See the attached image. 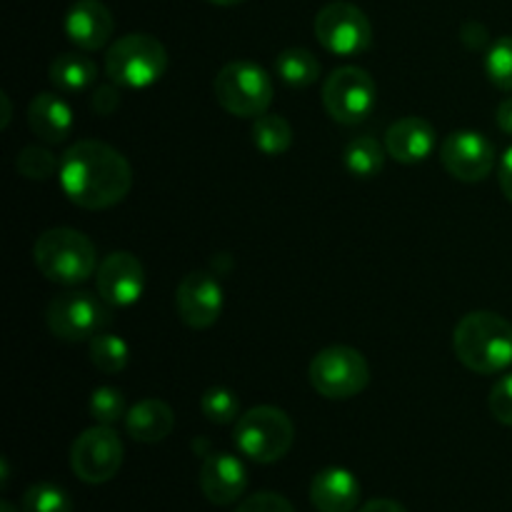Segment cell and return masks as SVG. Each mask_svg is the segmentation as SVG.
I'll list each match as a JSON object with an SVG mask.
<instances>
[{
    "label": "cell",
    "mask_w": 512,
    "mask_h": 512,
    "mask_svg": "<svg viewBox=\"0 0 512 512\" xmlns=\"http://www.w3.org/2000/svg\"><path fill=\"white\" fill-rule=\"evenodd\" d=\"M58 183L65 198L83 210H108L133 188V168L103 140H78L60 158Z\"/></svg>",
    "instance_id": "1"
},
{
    "label": "cell",
    "mask_w": 512,
    "mask_h": 512,
    "mask_svg": "<svg viewBox=\"0 0 512 512\" xmlns=\"http://www.w3.org/2000/svg\"><path fill=\"white\" fill-rule=\"evenodd\" d=\"M453 350L470 373H503L512 365V323L490 310L468 313L455 325Z\"/></svg>",
    "instance_id": "2"
},
{
    "label": "cell",
    "mask_w": 512,
    "mask_h": 512,
    "mask_svg": "<svg viewBox=\"0 0 512 512\" xmlns=\"http://www.w3.org/2000/svg\"><path fill=\"white\" fill-rule=\"evenodd\" d=\"M33 263L45 280L80 285L98 273V253L90 238L73 228H50L35 240Z\"/></svg>",
    "instance_id": "3"
},
{
    "label": "cell",
    "mask_w": 512,
    "mask_h": 512,
    "mask_svg": "<svg viewBox=\"0 0 512 512\" xmlns=\"http://www.w3.org/2000/svg\"><path fill=\"white\" fill-rule=\"evenodd\" d=\"M168 68V50L148 33H128L115 40L105 55L110 83L128 90H143L158 83Z\"/></svg>",
    "instance_id": "4"
},
{
    "label": "cell",
    "mask_w": 512,
    "mask_h": 512,
    "mask_svg": "<svg viewBox=\"0 0 512 512\" xmlns=\"http://www.w3.org/2000/svg\"><path fill=\"white\" fill-rule=\"evenodd\" d=\"M235 445L248 460L270 465L290 453L295 440V425L285 410L273 405L250 408L235 420Z\"/></svg>",
    "instance_id": "5"
},
{
    "label": "cell",
    "mask_w": 512,
    "mask_h": 512,
    "mask_svg": "<svg viewBox=\"0 0 512 512\" xmlns=\"http://www.w3.org/2000/svg\"><path fill=\"white\" fill-rule=\"evenodd\" d=\"M215 98L235 118H260L273 105L275 85L268 70L250 60H233L215 75Z\"/></svg>",
    "instance_id": "6"
},
{
    "label": "cell",
    "mask_w": 512,
    "mask_h": 512,
    "mask_svg": "<svg viewBox=\"0 0 512 512\" xmlns=\"http://www.w3.org/2000/svg\"><path fill=\"white\" fill-rule=\"evenodd\" d=\"M308 378L315 393L323 398L348 400L368 388L370 365L360 350L350 345H330L310 360Z\"/></svg>",
    "instance_id": "7"
},
{
    "label": "cell",
    "mask_w": 512,
    "mask_h": 512,
    "mask_svg": "<svg viewBox=\"0 0 512 512\" xmlns=\"http://www.w3.org/2000/svg\"><path fill=\"white\" fill-rule=\"evenodd\" d=\"M110 305L103 298H95L85 290L55 295L45 308V323L58 340L65 343H83L103 333L113 320Z\"/></svg>",
    "instance_id": "8"
},
{
    "label": "cell",
    "mask_w": 512,
    "mask_h": 512,
    "mask_svg": "<svg viewBox=\"0 0 512 512\" xmlns=\"http://www.w3.org/2000/svg\"><path fill=\"white\" fill-rule=\"evenodd\" d=\"M378 105V85L368 70L343 65L323 83V108L335 123L358 125L373 115Z\"/></svg>",
    "instance_id": "9"
},
{
    "label": "cell",
    "mask_w": 512,
    "mask_h": 512,
    "mask_svg": "<svg viewBox=\"0 0 512 512\" xmlns=\"http://www.w3.org/2000/svg\"><path fill=\"white\" fill-rule=\"evenodd\" d=\"M315 38L328 53L355 58L373 45V25L358 5L333 0L315 15Z\"/></svg>",
    "instance_id": "10"
},
{
    "label": "cell",
    "mask_w": 512,
    "mask_h": 512,
    "mask_svg": "<svg viewBox=\"0 0 512 512\" xmlns=\"http://www.w3.org/2000/svg\"><path fill=\"white\" fill-rule=\"evenodd\" d=\"M123 440L110 425H93L75 438L70 448V468L88 485H103L120 473Z\"/></svg>",
    "instance_id": "11"
},
{
    "label": "cell",
    "mask_w": 512,
    "mask_h": 512,
    "mask_svg": "<svg viewBox=\"0 0 512 512\" xmlns=\"http://www.w3.org/2000/svg\"><path fill=\"white\" fill-rule=\"evenodd\" d=\"M440 163L460 183H480L495 168V145L475 130H453L440 143Z\"/></svg>",
    "instance_id": "12"
},
{
    "label": "cell",
    "mask_w": 512,
    "mask_h": 512,
    "mask_svg": "<svg viewBox=\"0 0 512 512\" xmlns=\"http://www.w3.org/2000/svg\"><path fill=\"white\" fill-rule=\"evenodd\" d=\"M175 310L188 328H213L223 313V285L208 270H193L175 290Z\"/></svg>",
    "instance_id": "13"
},
{
    "label": "cell",
    "mask_w": 512,
    "mask_h": 512,
    "mask_svg": "<svg viewBox=\"0 0 512 512\" xmlns=\"http://www.w3.org/2000/svg\"><path fill=\"white\" fill-rule=\"evenodd\" d=\"M95 290L110 308H130L145 290V268L133 253L105 255L95 273Z\"/></svg>",
    "instance_id": "14"
},
{
    "label": "cell",
    "mask_w": 512,
    "mask_h": 512,
    "mask_svg": "<svg viewBox=\"0 0 512 512\" xmlns=\"http://www.w3.org/2000/svg\"><path fill=\"white\" fill-rule=\"evenodd\" d=\"M63 30L70 43L80 50H100L113 38L115 20L108 5L100 0H75L63 20Z\"/></svg>",
    "instance_id": "15"
},
{
    "label": "cell",
    "mask_w": 512,
    "mask_h": 512,
    "mask_svg": "<svg viewBox=\"0 0 512 512\" xmlns=\"http://www.w3.org/2000/svg\"><path fill=\"white\" fill-rule=\"evenodd\" d=\"M200 490L213 505H233L248 488V470L243 460L230 453H208L200 465Z\"/></svg>",
    "instance_id": "16"
},
{
    "label": "cell",
    "mask_w": 512,
    "mask_h": 512,
    "mask_svg": "<svg viewBox=\"0 0 512 512\" xmlns=\"http://www.w3.org/2000/svg\"><path fill=\"white\" fill-rule=\"evenodd\" d=\"M385 150L393 160L403 165H415L428 160L438 150V133L428 120L418 115L395 120L385 133Z\"/></svg>",
    "instance_id": "17"
},
{
    "label": "cell",
    "mask_w": 512,
    "mask_h": 512,
    "mask_svg": "<svg viewBox=\"0 0 512 512\" xmlns=\"http://www.w3.org/2000/svg\"><path fill=\"white\" fill-rule=\"evenodd\" d=\"M28 128L48 145H60L75 128L73 108L55 93H38L28 105Z\"/></svg>",
    "instance_id": "18"
},
{
    "label": "cell",
    "mask_w": 512,
    "mask_h": 512,
    "mask_svg": "<svg viewBox=\"0 0 512 512\" xmlns=\"http://www.w3.org/2000/svg\"><path fill=\"white\" fill-rule=\"evenodd\" d=\"M310 503L318 512H355L360 480L345 468H325L310 483Z\"/></svg>",
    "instance_id": "19"
},
{
    "label": "cell",
    "mask_w": 512,
    "mask_h": 512,
    "mask_svg": "<svg viewBox=\"0 0 512 512\" xmlns=\"http://www.w3.org/2000/svg\"><path fill=\"white\" fill-rule=\"evenodd\" d=\"M175 428V413L165 400L148 398L140 400L138 405L128 410L125 415V430L133 440L145 445L160 443L168 438Z\"/></svg>",
    "instance_id": "20"
},
{
    "label": "cell",
    "mask_w": 512,
    "mask_h": 512,
    "mask_svg": "<svg viewBox=\"0 0 512 512\" xmlns=\"http://www.w3.org/2000/svg\"><path fill=\"white\" fill-rule=\"evenodd\" d=\"M50 83L65 95L88 90L98 80V65L80 53H63L50 63Z\"/></svg>",
    "instance_id": "21"
},
{
    "label": "cell",
    "mask_w": 512,
    "mask_h": 512,
    "mask_svg": "<svg viewBox=\"0 0 512 512\" xmlns=\"http://www.w3.org/2000/svg\"><path fill=\"white\" fill-rule=\"evenodd\" d=\"M385 145H380L378 138L373 135H355L348 140L343 150V163L353 178L370 180L380 175L385 168Z\"/></svg>",
    "instance_id": "22"
},
{
    "label": "cell",
    "mask_w": 512,
    "mask_h": 512,
    "mask_svg": "<svg viewBox=\"0 0 512 512\" xmlns=\"http://www.w3.org/2000/svg\"><path fill=\"white\" fill-rule=\"evenodd\" d=\"M275 73L290 88H310L320 80V60L308 48H288L275 60Z\"/></svg>",
    "instance_id": "23"
},
{
    "label": "cell",
    "mask_w": 512,
    "mask_h": 512,
    "mask_svg": "<svg viewBox=\"0 0 512 512\" xmlns=\"http://www.w3.org/2000/svg\"><path fill=\"white\" fill-rule=\"evenodd\" d=\"M253 145L268 158L288 153L293 145V128L283 115L263 113L253 120Z\"/></svg>",
    "instance_id": "24"
},
{
    "label": "cell",
    "mask_w": 512,
    "mask_h": 512,
    "mask_svg": "<svg viewBox=\"0 0 512 512\" xmlns=\"http://www.w3.org/2000/svg\"><path fill=\"white\" fill-rule=\"evenodd\" d=\"M90 360H93L95 368L108 375L123 373L128 368L130 348L120 335L105 333L103 330V333H98L90 340Z\"/></svg>",
    "instance_id": "25"
},
{
    "label": "cell",
    "mask_w": 512,
    "mask_h": 512,
    "mask_svg": "<svg viewBox=\"0 0 512 512\" xmlns=\"http://www.w3.org/2000/svg\"><path fill=\"white\" fill-rule=\"evenodd\" d=\"M200 410H203L205 420L215 425H230L240 418V400L233 390L223 388V385H213L200 398Z\"/></svg>",
    "instance_id": "26"
},
{
    "label": "cell",
    "mask_w": 512,
    "mask_h": 512,
    "mask_svg": "<svg viewBox=\"0 0 512 512\" xmlns=\"http://www.w3.org/2000/svg\"><path fill=\"white\" fill-rule=\"evenodd\" d=\"M23 512H73V498L55 483H35L25 490Z\"/></svg>",
    "instance_id": "27"
},
{
    "label": "cell",
    "mask_w": 512,
    "mask_h": 512,
    "mask_svg": "<svg viewBox=\"0 0 512 512\" xmlns=\"http://www.w3.org/2000/svg\"><path fill=\"white\" fill-rule=\"evenodd\" d=\"M485 75L495 88L512 93V35L495 40L485 53Z\"/></svg>",
    "instance_id": "28"
},
{
    "label": "cell",
    "mask_w": 512,
    "mask_h": 512,
    "mask_svg": "<svg viewBox=\"0 0 512 512\" xmlns=\"http://www.w3.org/2000/svg\"><path fill=\"white\" fill-rule=\"evenodd\" d=\"M15 168L23 178L28 180H48L53 175H58L60 160L50 153L48 148H40V145H28L18 153L15 158Z\"/></svg>",
    "instance_id": "29"
},
{
    "label": "cell",
    "mask_w": 512,
    "mask_h": 512,
    "mask_svg": "<svg viewBox=\"0 0 512 512\" xmlns=\"http://www.w3.org/2000/svg\"><path fill=\"white\" fill-rule=\"evenodd\" d=\"M90 418L100 425H115L118 420H125L128 410H125V398L118 388H110V385H103V388H95L93 395H90Z\"/></svg>",
    "instance_id": "30"
},
{
    "label": "cell",
    "mask_w": 512,
    "mask_h": 512,
    "mask_svg": "<svg viewBox=\"0 0 512 512\" xmlns=\"http://www.w3.org/2000/svg\"><path fill=\"white\" fill-rule=\"evenodd\" d=\"M488 408L498 423L512 428V373H505L503 378L495 380L493 390H490Z\"/></svg>",
    "instance_id": "31"
},
{
    "label": "cell",
    "mask_w": 512,
    "mask_h": 512,
    "mask_svg": "<svg viewBox=\"0 0 512 512\" xmlns=\"http://www.w3.org/2000/svg\"><path fill=\"white\" fill-rule=\"evenodd\" d=\"M235 512H295L288 498L278 493H255L245 498Z\"/></svg>",
    "instance_id": "32"
},
{
    "label": "cell",
    "mask_w": 512,
    "mask_h": 512,
    "mask_svg": "<svg viewBox=\"0 0 512 512\" xmlns=\"http://www.w3.org/2000/svg\"><path fill=\"white\" fill-rule=\"evenodd\" d=\"M90 105L98 115H113L120 108V85H98L90 95Z\"/></svg>",
    "instance_id": "33"
},
{
    "label": "cell",
    "mask_w": 512,
    "mask_h": 512,
    "mask_svg": "<svg viewBox=\"0 0 512 512\" xmlns=\"http://www.w3.org/2000/svg\"><path fill=\"white\" fill-rule=\"evenodd\" d=\"M498 183H500V190H503L505 198L512 203V145L508 150L503 153V158H500V170H498Z\"/></svg>",
    "instance_id": "34"
},
{
    "label": "cell",
    "mask_w": 512,
    "mask_h": 512,
    "mask_svg": "<svg viewBox=\"0 0 512 512\" xmlns=\"http://www.w3.org/2000/svg\"><path fill=\"white\" fill-rule=\"evenodd\" d=\"M463 30H468V33H460V38H463V43L468 45L470 50H480L488 43V30L480 23H468Z\"/></svg>",
    "instance_id": "35"
},
{
    "label": "cell",
    "mask_w": 512,
    "mask_h": 512,
    "mask_svg": "<svg viewBox=\"0 0 512 512\" xmlns=\"http://www.w3.org/2000/svg\"><path fill=\"white\" fill-rule=\"evenodd\" d=\"M495 120H498V128L512 138V95L498 105V110H495Z\"/></svg>",
    "instance_id": "36"
},
{
    "label": "cell",
    "mask_w": 512,
    "mask_h": 512,
    "mask_svg": "<svg viewBox=\"0 0 512 512\" xmlns=\"http://www.w3.org/2000/svg\"><path fill=\"white\" fill-rule=\"evenodd\" d=\"M358 512H408V510H405L400 503H395V500L380 498V500H370V503H365Z\"/></svg>",
    "instance_id": "37"
},
{
    "label": "cell",
    "mask_w": 512,
    "mask_h": 512,
    "mask_svg": "<svg viewBox=\"0 0 512 512\" xmlns=\"http://www.w3.org/2000/svg\"><path fill=\"white\" fill-rule=\"evenodd\" d=\"M208 3H213V5H223V8H228V5H238V3H245V0H208Z\"/></svg>",
    "instance_id": "38"
},
{
    "label": "cell",
    "mask_w": 512,
    "mask_h": 512,
    "mask_svg": "<svg viewBox=\"0 0 512 512\" xmlns=\"http://www.w3.org/2000/svg\"><path fill=\"white\" fill-rule=\"evenodd\" d=\"M0 512H20V510L15 508L13 503H8V500H3V503H0Z\"/></svg>",
    "instance_id": "39"
}]
</instances>
